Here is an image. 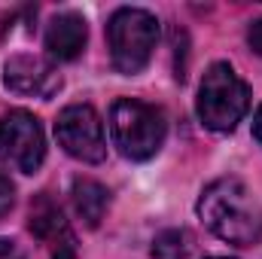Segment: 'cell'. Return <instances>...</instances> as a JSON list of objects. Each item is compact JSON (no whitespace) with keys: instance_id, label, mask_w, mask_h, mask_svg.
<instances>
[{"instance_id":"6da1fadb","label":"cell","mask_w":262,"mask_h":259,"mask_svg":"<svg viewBox=\"0 0 262 259\" xmlns=\"http://www.w3.org/2000/svg\"><path fill=\"white\" fill-rule=\"evenodd\" d=\"M198 217L226 244L250 247L262 238V204L238 177H220L204 186Z\"/></svg>"},{"instance_id":"7a4b0ae2","label":"cell","mask_w":262,"mask_h":259,"mask_svg":"<svg viewBox=\"0 0 262 259\" xmlns=\"http://www.w3.org/2000/svg\"><path fill=\"white\" fill-rule=\"evenodd\" d=\"M168 134L165 113L146 101H134V98H119L110 107V137L113 146L131 159V162H146L152 159Z\"/></svg>"},{"instance_id":"3957f363","label":"cell","mask_w":262,"mask_h":259,"mask_svg":"<svg viewBox=\"0 0 262 259\" xmlns=\"http://www.w3.org/2000/svg\"><path fill=\"white\" fill-rule=\"evenodd\" d=\"M250 107V89L226 61L207 67L198 85V119L210 131H232Z\"/></svg>"},{"instance_id":"277c9868","label":"cell","mask_w":262,"mask_h":259,"mask_svg":"<svg viewBox=\"0 0 262 259\" xmlns=\"http://www.w3.org/2000/svg\"><path fill=\"white\" fill-rule=\"evenodd\" d=\"M159 43V21L152 12L122 6L110 15L107 21V46H110V61L119 73H140L149 64L152 52Z\"/></svg>"},{"instance_id":"5b68a950","label":"cell","mask_w":262,"mask_h":259,"mask_svg":"<svg viewBox=\"0 0 262 259\" xmlns=\"http://www.w3.org/2000/svg\"><path fill=\"white\" fill-rule=\"evenodd\" d=\"M46 159V137L40 119L28 110H12L0 116V162L12 171L34 174Z\"/></svg>"},{"instance_id":"8992f818","label":"cell","mask_w":262,"mask_h":259,"mask_svg":"<svg viewBox=\"0 0 262 259\" xmlns=\"http://www.w3.org/2000/svg\"><path fill=\"white\" fill-rule=\"evenodd\" d=\"M55 137L64 146L67 156L98 165L107 156V137H104V122L92 104H70L58 113L55 122Z\"/></svg>"},{"instance_id":"52a82bcc","label":"cell","mask_w":262,"mask_h":259,"mask_svg":"<svg viewBox=\"0 0 262 259\" xmlns=\"http://www.w3.org/2000/svg\"><path fill=\"white\" fill-rule=\"evenodd\" d=\"M3 85L28 98H52L61 89V76L52 61L40 55H12L3 64Z\"/></svg>"},{"instance_id":"ba28073f","label":"cell","mask_w":262,"mask_h":259,"mask_svg":"<svg viewBox=\"0 0 262 259\" xmlns=\"http://www.w3.org/2000/svg\"><path fill=\"white\" fill-rule=\"evenodd\" d=\"M31 232L52 250V259H73L76 256V238L67 226L61 207L49 192L37 195L31 201Z\"/></svg>"},{"instance_id":"9c48e42d","label":"cell","mask_w":262,"mask_h":259,"mask_svg":"<svg viewBox=\"0 0 262 259\" xmlns=\"http://www.w3.org/2000/svg\"><path fill=\"white\" fill-rule=\"evenodd\" d=\"M85 18L76 12H58L46 28V49L55 61H73L85 49Z\"/></svg>"},{"instance_id":"30bf717a","label":"cell","mask_w":262,"mask_h":259,"mask_svg":"<svg viewBox=\"0 0 262 259\" xmlns=\"http://www.w3.org/2000/svg\"><path fill=\"white\" fill-rule=\"evenodd\" d=\"M73 207L79 213V220H85V226H98L107 213V204H110V192L98 183V180H73Z\"/></svg>"},{"instance_id":"8fae6325","label":"cell","mask_w":262,"mask_h":259,"mask_svg":"<svg viewBox=\"0 0 262 259\" xmlns=\"http://www.w3.org/2000/svg\"><path fill=\"white\" fill-rule=\"evenodd\" d=\"M189 232L183 229H165L152 241V259H186L189 256Z\"/></svg>"},{"instance_id":"7c38bea8","label":"cell","mask_w":262,"mask_h":259,"mask_svg":"<svg viewBox=\"0 0 262 259\" xmlns=\"http://www.w3.org/2000/svg\"><path fill=\"white\" fill-rule=\"evenodd\" d=\"M15 204V186L9 183L6 174H0V217H6Z\"/></svg>"},{"instance_id":"4fadbf2b","label":"cell","mask_w":262,"mask_h":259,"mask_svg":"<svg viewBox=\"0 0 262 259\" xmlns=\"http://www.w3.org/2000/svg\"><path fill=\"white\" fill-rule=\"evenodd\" d=\"M247 43H250V49L262 55V18H256L250 28H247Z\"/></svg>"},{"instance_id":"5bb4252c","label":"cell","mask_w":262,"mask_h":259,"mask_svg":"<svg viewBox=\"0 0 262 259\" xmlns=\"http://www.w3.org/2000/svg\"><path fill=\"white\" fill-rule=\"evenodd\" d=\"M253 137L262 143V104H259V110H256V116H253Z\"/></svg>"},{"instance_id":"9a60e30c","label":"cell","mask_w":262,"mask_h":259,"mask_svg":"<svg viewBox=\"0 0 262 259\" xmlns=\"http://www.w3.org/2000/svg\"><path fill=\"white\" fill-rule=\"evenodd\" d=\"M6 253H12V241H0V256H6Z\"/></svg>"},{"instance_id":"2e32d148","label":"cell","mask_w":262,"mask_h":259,"mask_svg":"<svg viewBox=\"0 0 262 259\" xmlns=\"http://www.w3.org/2000/svg\"><path fill=\"white\" fill-rule=\"evenodd\" d=\"M207 259H229V256H207Z\"/></svg>"}]
</instances>
